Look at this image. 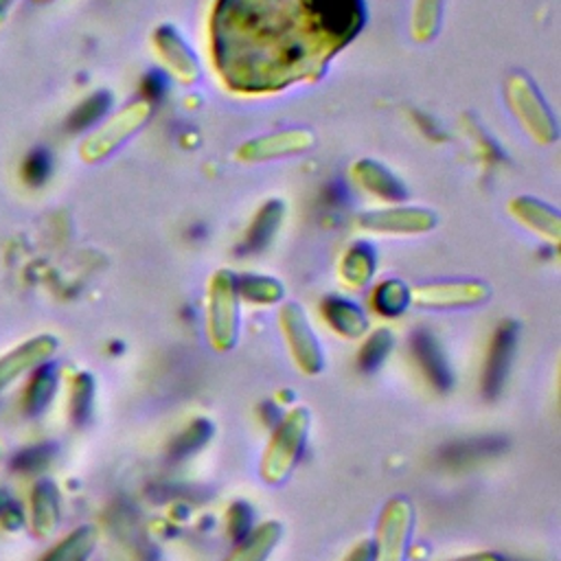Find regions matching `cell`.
Here are the masks:
<instances>
[{
    "label": "cell",
    "mask_w": 561,
    "mask_h": 561,
    "mask_svg": "<svg viewBox=\"0 0 561 561\" xmlns=\"http://www.w3.org/2000/svg\"><path fill=\"white\" fill-rule=\"evenodd\" d=\"M362 22V0H219L217 68L234 90H276L322 70Z\"/></svg>",
    "instance_id": "cell-1"
},
{
    "label": "cell",
    "mask_w": 561,
    "mask_h": 561,
    "mask_svg": "<svg viewBox=\"0 0 561 561\" xmlns=\"http://www.w3.org/2000/svg\"><path fill=\"white\" fill-rule=\"evenodd\" d=\"M311 412L305 405L289 408L274 425L259 462V476L265 484L278 486L296 471L307 447Z\"/></svg>",
    "instance_id": "cell-2"
},
{
    "label": "cell",
    "mask_w": 561,
    "mask_h": 561,
    "mask_svg": "<svg viewBox=\"0 0 561 561\" xmlns=\"http://www.w3.org/2000/svg\"><path fill=\"white\" fill-rule=\"evenodd\" d=\"M206 337L217 353L232 351L239 340V291L232 272L219 270L208 283Z\"/></svg>",
    "instance_id": "cell-3"
},
{
    "label": "cell",
    "mask_w": 561,
    "mask_h": 561,
    "mask_svg": "<svg viewBox=\"0 0 561 561\" xmlns=\"http://www.w3.org/2000/svg\"><path fill=\"white\" fill-rule=\"evenodd\" d=\"M416 511L410 497L392 495L379 511L373 543V561H408Z\"/></svg>",
    "instance_id": "cell-4"
},
{
    "label": "cell",
    "mask_w": 561,
    "mask_h": 561,
    "mask_svg": "<svg viewBox=\"0 0 561 561\" xmlns=\"http://www.w3.org/2000/svg\"><path fill=\"white\" fill-rule=\"evenodd\" d=\"M278 324L296 370L307 377L320 375L324 368V353L305 311L298 305L289 302L280 309Z\"/></svg>",
    "instance_id": "cell-5"
},
{
    "label": "cell",
    "mask_w": 561,
    "mask_h": 561,
    "mask_svg": "<svg viewBox=\"0 0 561 561\" xmlns=\"http://www.w3.org/2000/svg\"><path fill=\"white\" fill-rule=\"evenodd\" d=\"M489 294V287L480 280H447L414 287L410 291V302L425 309H460L482 305Z\"/></svg>",
    "instance_id": "cell-6"
},
{
    "label": "cell",
    "mask_w": 561,
    "mask_h": 561,
    "mask_svg": "<svg viewBox=\"0 0 561 561\" xmlns=\"http://www.w3.org/2000/svg\"><path fill=\"white\" fill-rule=\"evenodd\" d=\"M515 340H517V327L511 320L500 322V327L491 335L489 351L484 357V368H482V394L486 399H495L504 388V381L511 370L513 353H515Z\"/></svg>",
    "instance_id": "cell-7"
},
{
    "label": "cell",
    "mask_w": 561,
    "mask_h": 561,
    "mask_svg": "<svg viewBox=\"0 0 561 561\" xmlns=\"http://www.w3.org/2000/svg\"><path fill=\"white\" fill-rule=\"evenodd\" d=\"M57 346H59L57 337L42 333V335H35V337L18 344L13 351L4 353L0 357V390H4L9 383H13L24 373L35 370L37 366L46 364L55 355Z\"/></svg>",
    "instance_id": "cell-8"
},
{
    "label": "cell",
    "mask_w": 561,
    "mask_h": 561,
    "mask_svg": "<svg viewBox=\"0 0 561 561\" xmlns=\"http://www.w3.org/2000/svg\"><path fill=\"white\" fill-rule=\"evenodd\" d=\"M147 116V105H131L129 110L121 112L116 118H112L105 127H101L96 134H92L83 147H81V156L85 160H99L101 156L110 153L125 136H129Z\"/></svg>",
    "instance_id": "cell-9"
},
{
    "label": "cell",
    "mask_w": 561,
    "mask_h": 561,
    "mask_svg": "<svg viewBox=\"0 0 561 561\" xmlns=\"http://www.w3.org/2000/svg\"><path fill=\"white\" fill-rule=\"evenodd\" d=\"M412 355L432 388H436L438 392H447L451 388L454 375L434 335H430L427 331H416L412 337Z\"/></svg>",
    "instance_id": "cell-10"
},
{
    "label": "cell",
    "mask_w": 561,
    "mask_h": 561,
    "mask_svg": "<svg viewBox=\"0 0 561 561\" xmlns=\"http://www.w3.org/2000/svg\"><path fill=\"white\" fill-rule=\"evenodd\" d=\"M280 539L283 524L276 519H265L234 541L226 561H267Z\"/></svg>",
    "instance_id": "cell-11"
},
{
    "label": "cell",
    "mask_w": 561,
    "mask_h": 561,
    "mask_svg": "<svg viewBox=\"0 0 561 561\" xmlns=\"http://www.w3.org/2000/svg\"><path fill=\"white\" fill-rule=\"evenodd\" d=\"M359 224L375 232H423L434 226V215L421 208H392L362 215Z\"/></svg>",
    "instance_id": "cell-12"
},
{
    "label": "cell",
    "mask_w": 561,
    "mask_h": 561,
    "mask_svg": "<svg viewBox=\"0 0 561 561\" xmlns=\"http://www.w3.org/2000/svg\"><path fill=\"white\" fill-rule=\"evenodd\" d=\"M59 519H61L59 491L55 482L39 480L31 493V524L35 535L48 537L59 526Z\"/></svg>",
    "instance_id": "cell-13"
},
{
    "label": "cell",
    "mask_w": 561,
    "mask_h": 561,
    "mask_svg": "<svg viewBox=\"0 0 561 561\" xmlns=\"http://www.w3.org/2000/svg\"><path fill=\"white\" fill-rule=\"evenodd\" d=\"M322 316L327 324L342 337L353 340L368 333V320L364 311L344 298H327L322 302Z\"/></svg>",
    "instance_id": "cell-14"
},
{
    "label": "cell",
    "mask_w": 561,
    "mask_h": 561,
    "mask_svg": "<svg viewBox=\"0 0 561 561\" xmlns=\"http://www.w3.org/2000/svg\"><path fill=\"white\" fill-rule=\"evenodd\" d=\"M99 543V530L92 524L77 526L55 543L42 561H88Z\"/></svg>",
    "instance_id": "cell-15"
},
{
    "label": "cell",
    "mask_w": 561,
    "mask_h": 561,
    "mask_svg": "<svg viewBox=\"0 0 561 561\" xmlns=\"http://www.w3.org/2000/svg\"><path fill=\"white\" fill-rule=\"evenodd\" d=\"M55 390H57V375L55 370L48 366V364H42L33 370L31 375V381L26 386V392H24V410L28 416H37L42 414L53 397H55Z\"/></svg>",
    "instance_id": "cell-16"
},
{
    "label": "cell",
    "mask_w": 561,
    "mask_h": 561,
    "mask_svg": "<svg viewBox=\"0 0 561 561\" xmlns=\"http://www.w3.org/2000/svg\"><path fill=\"white\" fill-rule=\"evenodd\" d=\"M375 272L373 250L364 243H355L340 263V276L348 287H364Z\"/></svg>",
    "instance_id": "cell-17"
},
{
    "label": "cell",
    "mask_w": 561,
    "mask_h": 561,
    "mask_svg": "<svg viewBox=\"0 0 561 561\" xmlns=\"http://www.w3.org/2000/svg\"><path fill=\"white\" fill-rule=\"evenodd\" d=\"M283 219V206L278 202H270L261 208V213L256 215V219L252 221L245 241H243V250L245 252H259L267 245V241L274 237L278 224Z\"/></svg>",
    "instance_id": "cell-18"
},
{
    "label": "cell",
    "mask_w": 561,
    "mask_h": 561,
    "mask_svg": "<svg viewBox=\"0 0 561 561\" xmlns=\"http://www.w3.org/2000/svg\"><path fill=\"white\" fill-rule=\"evenodd\" d=\"M513 213L524 221L528 224L535 232L557 241L559 239V217L552 208H546L541 206L539 202H533V199H517L513 204Z\"/></svg>",
    "instance_id": "cell-19"
},
{
    "label": "cell",
    "mask_w": 561,
    "mask_h": 561,
    "mask_svg": "<svg viewBox=\"0 0 561 561\" xmlns=\"http://www.w3.org/2000/svg\"><path fill=\"white\" fill-rule=\"evenodd\" d=\"M410 302V291L408 287L397 280V278H390V280H383L375 287L373 291V309L386 318H394L399 316Z\"/></svg>",
    "instance_id": "cell-20"
},
{
    "label": "cell",
    "mask_w": 561,
    "mask_h": 561,
    "mask_svg": "<svg viewBox=\"0 0 561 561\" xmlns=\"http://www.w3.org/2000/svg\"><path fill=\"white\" fill-rule=\"evenodd\" d=\"M110 94L107 92H94L88 99H83L66 118V127L70 131H81L88 129L90 125H94L96 121H101V116L107 112L110 107Z\"/></svg>",
    "instance_id": "cell-21"
},
{
    "label": "cell",
    "mask_w": 561,
    "mask_h": 561,
    "mask_svg": "<svg viewBox=\"0 0 561 561\" xmlns=\"http://www.w3.org/2000/svg\"><path fill=\"white\" fill-rule=\"evenodd\" d=\"M237 291H239V298H245L259 305H272L283 298L280 283H276V278H270V276L248 274L237 280Z\"/></svg>",
    "instance_id": "cell-22"
},
{
    "label": "cell",
    "mask_w": 561,
    "mask_h": 561,
    "mask_svg": "<svg viewBox=\"0 0 561 561\" xmlns=\"http://www.w3.org/2000/svg\"><path fill=\"white\" fill-rule=\"evenodd\" d=\"M392 333L388 329H377L373 333H368V337L362 342L359 353H357V364L362 370H377L383 359L390 355L392 351Z\"/></svg>",
    "instance_id": "cell-23"
},
{
    "label": "cell",
    "mask_w": 561,
    "mask_h": 561,
    "mask_svg": "<svg viewBox=\"0 0 561 561\" xmlns=\"http://www.w3.org/2000/svg\"><path fill=\"white\" fill-rule=\"evenodd\" d=\"M92 401H94V379L88 373H79L70 390V416L77 425L90 419Z\"/></svg>",
    "instance_id": "cell-24"
},
{
    "label": "cell",
    "mask_w": 561,
    "mask_h": 561,
    "mask_svg": "<svg viewBox=\"0 0 561 561\" xmlns=\"http://www.w3.org/2000/svg\"><path fill=\"white\" fill-rule=\"evenodd\" d=\"M50 171H53V160H50V153L42 147L28 151L22 160V167H20V175H22V182L37 188L42 184L48 182L50 178Z\"/></svg>",
    "instance_id": "cell-25"
},
{
    "label": "cell",
    "mask_w": 561,
    "mask_h": 561,
    "mask_svg": "<svg viewBox=\"0 0 561 561\" xmlns=\"http://www.w3.org/2000/svg\"><path fill=\"white\" fill-rule=\"evenodd\" d=\"M213 434V425L206 419L191 421L173 440L171 451L178 456H188L191 451H197Z\"/></svg>",
    "instance_id": "cell-26"
},
{
    "label": "cell",
    "mask_w": 561,
    "mask_h": 561,
    "mask_svg": "<svg viewBox=\"0 0 561 561\" xmlns=\"http://www.w3.org/2000/svg\"><path fill=\"white\" fill-rule=\"evenodd\" d=\"M359 167L366 169V173L359 171V180L364 182V186L377 191V195H383V197H401V195H405L403 188L397 184L394 178H390L388 171L379 169L377 164H368V162H362Z\"/></svg>",
    "instance_id": "cell-27"
},
{
    "label": "cell",
    "mask_w": 561,
    "mask_h": 561,
    "mask_svg": "<svg viewBox=\"0 0 561 561\" xmlns=\"http://www.w3.org/2000/svg\"><path fill=\"white\" fill-rule=\"evenodd\" d=\"M55 454V447L53 445H33V447H26L22 451L15 454L11 467L20 473H35V471H42L50 458Z\"/></svg>",
    "instance_id": "cell-28"
},
{
    "label": "cell",
    "mask_w": 561,
    "mask_h": 561,
    "mask_svg": "<svg viewBox=\"0 0 561 561\" xmlns=\"http://www.w3.org/2000/svg\"><path fill=\"white\" fill-rule=\"evenodd\" d=\"M519 88V92L513 96L515 101H519V103H526V105H533V99L537 96V92L528 85V83H524L522 81V85H517ZM522 110V118L524 121H537L535 125H539V127H543V134H546V129H550V134H554V125H552V118L550 116H546V107H519ZM546 138H548V134H546ZM548 142H550V138H548Z\"/></svg>",
    "instance_id": "cell-29"
},
{
    "label": "cell",
    "mask_w": 561,
    "mask_h": 561,
    "mask_svg": "<svg viewBox=\"0 0 561 561\" xmlns=\"http://www.w3.org/2000/svg\"><path fill=\"white\" fill-rule=\"evenodd\" d=\"M438 15H440V0H419L416 18H414L416 37H432V33L436 31Z\"/></svg>",
    "instance_id": "cell-30"
},
{
    "label": "cell",
    "mask_w": 561,
    "mask_h": 561,
    "mask_svg": "<svg viewBox=\"0 0 561 561\" xmlns=\"http://www.w3.org/2000/svg\"><path fill=\"white\" fill-rule=\"evenodd\" d=\"M0 524L11 530H18L20 526H24L22 506L4 489H0Z\"/></svg>",
    "instance_id": "cell-31"
},
{
    "label": "cell",
    "mask_w": 561,
    "mask_h": 561,
    "mask_svg": "<svg viewBox=\"0 0 561 561\" xmlns=\"http://www.w3.org/2000/svg\"><path fill=\"white\" fill-rule=\"evenodd\" d=\"M228 526H230V533H232V539H241L250 526H252V515H250V506L243 504V502H237L232 504V508L228 511Z\"/></svg>",
    "instance_id": "cell-32"
},
{
    "label": "cell",
    "mask_w": 561,
    "mask_h": 561,
    "mask_svg": "<svg viewBox=\"0 0 561 561\" xmlns=\"http://www.w3.org/2000/svg\"><path fill=\"white\" fill-rule=\"evenodd\" d=\"M342 561H373V543H370V539L357 541V543L344 554Z\"/></svg>",
    "instance_id": "cell-33"
},
{
    "label": "cell",
    "mask_w": 561,
    "mask_h": 561,
    "mask_svg": "<svg viewBox=\"0 0 561 561\" xmlns=\"http://www.w3.org/2000/svg\"><path fill=\"white\" fill-rule=\"evenodd\" d=\"M162 92H164V81H162V77H160L158 72L147 75V77H145V94L151 96V99H156V96H160Z\"/></svg>",
    "instance_id": "cell-34"
},
{
    "label": "cell",
    "mask_w": 561,
    "mask_h": 561,
    "mask_svg": "<svg viewBox=\"0 0 561 561\" xmlns=\"http://www.w3.org/2000/svg\"><path fill=\"white\" fill-rule=\"evenodd\" d=\"M449 561H506V559L497 552L480 550V552H469V554H462V557H456V559H449Z\"/></svg>",
    "instance_id": "cell-35"
},
{
    "label": "cell",
    "mask_w": 561,
    "mask_h": 561,
    "mask_svg": "<svg viewBox=\"0 0 561 561\" xmlns=\"http://www.w3.org/2000/svg\"><path fill=\"white\" fill-rule=\"evenodd\" d=\"M13 4V0H0V18L9 11V7Z\"/></svg>",
    "instance_id": "cell-36"
},
{
    "label": "cell",
    "mask_w": 561,
    "mask_h": 561,
    "mask_svg": "<svg viewBox=\"0 0 561 561\" xmlns=\"http://www.w3.org/2000/svg\"><path fill=\"white\" fill-rule=\"evenodd\" d=\"M35 4H48V2H53V0H33Z\"/></svg>",
    "instance_id": "cell-37"
}]
</instances>
